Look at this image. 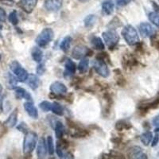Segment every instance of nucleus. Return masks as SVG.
I'll return each instance as SVG.
<instances>
[{"instance_id":"nucleus-1","label":"nucleus","mask_w":159,"mask_h":159,"mask_svg":"<svg viewBox=\"0 0 159 159\" xmlns=\"http://www.w3.org/2000/svg\"><path fill=\"white\" fill-rule=\"evenodd\" d=\"M38 135L34 131H27L25 133L23 142V153L29 155L34 151L36 147Z\"/></svg>"},{"instance_id":"nucleus-2","label":"nucleus","mask_w":159,"mask_h":159,"mask_svg":"<svg viewBox=\"0 0 159 159\" xmlns=\"http://www.w3.org/2000/svg\"><path fill=\"white\" fill-rule=\"evenodd\" d=\"M122 35L129 45H137L139 42V37L137 30L131 25H127L123 28Z\"/></svg>"},{"instance_id":"nucleus-3","label":"nucleus","mask_w":159,"mask_h":159,"mask_svg":"<svg viewBox=\"0 0 159 159\" xmlns=\"http://www.w3.org/2000/svg\"><path fill=\"white\" fill-rule=\"evenodd\" d=\"M53 31L50 28H45L42 32L40 33L39 35L36 38V43L40 47H45L53 38Z\"/></svg>"},{"instance_id":"nucleus-4","label":"nucleus","mask_w":159,"mask_h":159,"mask_svg":"<svg viewBox=\"0 0 159 159\" xmlns=\"http://www.w3.org/2000/svg\"><path fill=\"white\" fill-rule=\"evenodd\" d=\"M103 38L104 39L106 45L110 49H113L116 45L119 40V36L115 30H109L103 33Z\"/></svg>"},{"instance_id":"nucleus-5","label":"nucleus","mask_w":159,"mask_h":159,"mask_svg":"<svg viewBox=\"0 0 159 159\" xmlns=\"http://www.w3.org/2000/svg\"><path fill=\"white\" fill-rule=\"evenodd\" d=\"M10 69L15 73V76H17L19 81L24 82L27 80L28 77V72H26L25 69L22 67L20 63L17 61H14L10 65Z\"/></svg>"},{"instance_id":"nucleus-6","label":"nucleus","mask_w":159,"mask_h":159,"mask_svg":"<svg viewBox=\"0 0 159 159\" xmlns=\"http://www.w3.org/2000/svg\"><path fill=\"white\" fill-rule=\"evenodd\" d=\"M92 54H93L92 50H91L90 49H89V48L83 45H76V47L73 49L72 52V57L76 60L81 59V58L84 57L86 56L90 57Z\"/></svg>"},{"instance_id":"nucleus-7","label":"nucleus","mask_w":159,"mask_h":159,"mask_svg":"<svg viewBox=\"0 0 159 159\" xmlns=\"http://www.w3.org/2000/svg\"><path fill=\"white\" fill-rule=\"evenodd\" d=\"M94 69L98 74L100 75L102 77L107 78L110 74V71H109L107 64L103 61L96 60L94 63Z\"/></svg>"},{"instance_id":"nucleus-8","label":"nucleus","mask_w":159,"mask_h":159,"mask_svg":"<svg viewBox=\"0 0 159 159\" xmlns=\"http://www.w3.org/2000/svg\"><path fill=\"white\" fill-rule=\"evenodd\" d=\"M38 0H20L18 5L26 14H30L36 7Z\"/></svg>"},{"instance_id":"nucleus-9","label":"nucleus","mask_w":159,"mask_h":159,"mask_svg":"<svg viewBox=\"0 0 159 159\" xmlns=\"http://www.w3.org/2000/svg\"><path fill=\"white\" fill-rule=\"evenodd\" d=\"M140 34L144 38H150L155 34V30L150 23L147 22H143L139 26Z\"/></svg>"},{"instance_id":"nucleus-10","label":"nucleus","mask_w":159,"mask_h":159,"mask_svg":"<svg viewBox=\"0 0 159 159\" xmlns=\"http://www.w3.org/2000/svg\"><path fill=\"white\" fill-rule=\"evenodd\" d=\"M63 0H45L44 7L47 11L56 12L62 7Z\"/></svg>"},{"instance_id":"nucleus-11","label":"nucleus","mask_w":159,"mask_h":159,"mask_svg":"<svg viewBox=\"0 0 159 159\" xmlns=\"http://www.w3.org/2000/svg\"><path fill=\"white\" fill-rule=\"evenodd\" d=\"M50 91L57 96H63L67 92V88L63 83L59 81H56L52 83L50 86Z\"/></svg>"},{"instance_id":"nucleus-12","label":"nucleus","mask_w":159,"mask_h":159,"mask_svg":"<svg viewBox=\"0 0 159 159\" xmlns=\"http://www.w3.org/2000/svg\"><path fill=\"white\" fill-rule=\"evenodd\" d=\"M127 154H128L129 157H131V158H147V155L143 151V149L137 146L130 148Z\"/></svg>"},{"instance_id":"nucleus-13","label":"nucleus","mask_w":159,"mask_h":159,"mask_svg":"<svg viewBox=\"0 0 159 159\" xmlns=\"http://www.w3.org/2000/svg\"><path fill=\"white\" fill-rule=\"evenodd\" d=\"M47 154V148L45 144V140L44 138H41L39 139L37 149V155L38 158H44Z\"/></svg>"},{"instance_id":"nucleus-14","label":"nucleus","mask_w":159,"mask_h":159,"mask_svg":"<svg viewBox=\"0 0 159 159\" xmlns=\"http://www.w3.org/2000/svg\"><path fill=\"white\" fill-rule=\"evenodd\" d=\"M24 108L25 111L27 112V114L33 119H38V111L35 106L33 104L32 101L25 102L24 103Z\"/></svg>"},{"instance_id":"nucleus-15","label":"nucleus","mask_w":159,"mask_h":159,"mask_svg":"<svg viewBox=\"0 0 159 159\" xmlns=\"http://www.w3.org/2000/svg\"><path fill=\"white\" fill-rule=\"evenodd\" d=\"M76 72V65L71 59H67L65 63V77L69 78L73 73Z\"/></svg>"},{"instance_id":"nucleus-16","label":"nucleus","mask_w":159,"mask_h":159,"mask_svg":"<svg viewBox=\"0 0 159 159\" xmlns=\"http://www.w3.org/2000/svg\"><path fill=\"white\" fill-rule=\"evenodd\" d=\"M17 120H18V109H15L14 111H12L7 119L4 122V126L7 127H14L16 125Z\"/></svg>"},{"instance_id":"nucleus-17","label":"nucleus","mask_w":159,"mask_h":159,"mask_svg":"<svg viewBox=\"0 0 159 159\" xmlns=\"http://www.w3.org/2000/svg\"><path fill=\"white\" fill-rule=\"evenodd\" d=\"M123 64L124 68H132L137 66L139 62L132 55H126L123 58Z\"/></svg>"},{"instance_id":"nucleus-18","label":"nucleus","mask_w":159,"mask_h":159,"mask_svg":"<svg viewBox=\"0 0 159 159\" xmlns=\"http://www.w3.org/2000/svg\"><path fill=\"white\" fill-rule=\"evenodd\" d=\"M15 96L17 99H25L29 100V101H32V97L31 95L26 90H25L22 88H16L15 89Z\"/></svg>"},{"instance_id":"nucleus-19","label":"nucleus","mask_w":159,"mask_h":159,"mask_svg":"<svg viewBox=\"0 0 159 159\" xmlns=\"http://www.w3.org/2000/svg\"><path fill=\"white\" fill-rule=\"evenodd\" d=\"M27 84L31 89H33V90H36L40 84L39 78L34 74L28 75Z\"/></svg>"},{"instance_id":"nucleus-20","label":"nucleus","mask_w":159,"mask_h":159,"mask_svg":"<svg viewBox=\"0 0 159 159\" xmlns=\"http://www.w3.org/2000/svg\"><path fill=\"white\" fill-rule=\"evenodd\" d=\"M115 5L111 0H106L102 4V10L105 15H111L114 11Z\"/></svg>"},{"instance_id":"nucleus-21","label":"nucleus","mask_w":159,"mask_h":159,"mask_svg":"<svg viewBox=\"0 0 159 159\" xmlns=\"http://www.w3.org/2000/svg\"><path fill=\"white\" fill-rule=\"evenodd\" d=\"M6 84H7V87L8 89L13 90V89H15L17 88L18 80L12 74L8 72L7 74V77H6Z\"/></svg>"},{"instance_id":"nucleus-22","label":"nucleus","mask_w":159,"mask_h":159,"mask_svg":"<svg viewBox=\"0 0 159 159\" xmlns=\"http://www.w3.org/2000/svg\"><path fill=\"white\" fill-rule=\"evenodd\" d=\"M31 55H32L33 59L36 62H41L43 57V53L42 51L38 47H34L31 50Z\"/></svg>"},{"instance_id":"nucleus-23","label":"nucleus","mask_w":159,"mask_h":159,"mask_svg":"<svg viewBox=\"0 0 159 159\" xmlns=\"http://www.w3.org/2000/svg\"><path fill=\"white\" fill-rule=\"evenodd\" d=\"M91 42H92V45L94 46L95 49H98V50H103L105 48V45L103 42H102L101 38H98V37H92Z\"/></svg>"},{"instance_id":"nucleus-24","label":"nucleus","mask_w":159,"mask_h":159,"mask_svg":"<svg viewBox=\"0 0 159 159\" xmlns=\"http://www.w3.org/2000/svg\"><path fill=\"white\" fill-rule=\"evenodd\" d=\"M54 129L56 137L57 139H61L64 135V133H65V127H64V125L62 124V123H61L59 121L57 122Z\"/></svg>"},{"instance_id":"nucleus-25","label":"nucleus","mask_w":159,"mask_h":159,"mask_svg":"<svg viewBox=\"0 0 159 159\" xmlns=\"http://www.w3.org/2000/svg\"><path fill=\"white\" fill-rule=\"evenodd\" d=\"M71 42H72V38L69 36L65 37V38L62 40V42H61L60 47H61V49L65 52H68L69 48H70Z\"/></svg>"},{"instance_id":"nucleus-26","label":"nucleus","mask_w":159,"mask_h":159,"mask_svg":"<svg viewBox=\"0 0 159 159\" xmlns=\"http://www.w3.org/2000/svg\"><path fill=\"white\" fill-rule=\"evenodd\" d=\"M131 124L130 123L127 121H124V120H119L117 123H116V129L118 131H121V130H128V129L131 128Z\"/></svg>"},{"instance_id":"nucleus-27","label":"nucleus","mask_w":159,"mask_h":159,"mask_svg":"<svg viewBox=\"0 0 159 159\" xmlns=\"http://www.w3.org/2000/svg\"><path fill=\"white\" fill-rule=\"evenodd\" d=\"M152 139H153V134L150 131H146L144 132L140 137L141 142L144 146H148L151 142Z\"/></svg>"},{"instance_id":"nucleus-28","label":"nucleus","mask_w":159,"mask_h":159,"mask_svg":"<svg viewBox=\"0 0 159 159\" xmlns=\"http://www.w3.org/2000/svg\"><path fill=\"white\" fill-rule=\"evenodd\" d=\"M89 61L87 58H84L80 61L78 65V69H79L80 73H85L89 69Z\"/></svg>"},{"instance_id":"nucleus-29","label":"nucleus","mask_w":159,"mask_h":159,"mask_svg":"<svg viewBox=\"0 0 159 159\" xmlns=\"http://www.w3.org/2000/svg\"><path fill=\"white\" fill-rule=\"evenodd\" d=\"M51 111H52V112L57 116H62L64 115V111L61 105L58 103L57 102H54L53 103H52V110Z\"/></svg>"},{"instance_id":"nucleus-30","label":"nucleus","mask_w":159,"mask_h":159,"mask_svg":"<svg viewBox=\"0 0 159 159\" xmlns=\"http://www.w3.org/2000/svg\"><path fill=\"white\" fill-rule=\"evenodd\" d=\"M96 21V17L94 15H88L84 19V25L87 28H91L92 25H94Z\"/></svg>"},{"instance_id":"nucleus-31","label":"nucleus","mask_w":159,"mask_h":159,"mask_svg":"<svg viewBox=\"0 0 159 159\" xmlns=\"http://www.w3.org/2000/svg\"><path fill=\"white\" fill-rule=\"evenodd\" d=\"M149 20L153 24L159 27V13L158 12H151L149 14Z\"/></svg>"},{"instance_id":"nucleus-32","label":"nucleus","mask_w":159,"mask_h":159,"mask_svg":"<svg viewBox=\"0 0 159 159\" xmlns=\"http://www.w3.org/2000/svg\"><path fill=\"white\" fill-rule=\"evenodd\" d=\"M76 132H75L74 134H72V137L74 138H84L86 137V136L89 134V131H87L84 129H81L77 127L76 129H75Z\"/></svg>"},{"instance_id":"nucleus-33","label":"nucleus","mask_w":159,"mask_h":159,"mask_svg":"<svg viewBox=\"0 0 159 159\" xmlns=\"http://www.w3.org/2000/svg\"><path fill=\"white\" fill-rule=\"evenodd\" d=\"M47 150L50 155H52L54 154V145H53V139L52 136H48L47 138Z\"/></svg>"},{"instance_id":"nucleus-34","label":"nucleus","mask_w":159,"mask_h":159,"mask_svg":"<svg viewBox=\"0 0 159 159\" xmlns=\"http://www.w3.org/2000/svg\"><path fill=\"white\" fill-rule=\"evenodd\" d=\"M8 19H9L10 22H11L12 25H16L18 23V15H17L16 11H12L8 16Z\"/></svg>"},{"instance_id":"nucleus-35","label":"nucleus","mask_w":159,"mask_h":159,"mask_svg":"<svg viewBox=\"0 0 159 159\" xmlns=\"http://www.w3.org/2000/svg\"><path fill=\"white\" fill-rule=\"evenodd\" d=\"M39 107L43 111L47 112L52 110V103H49V101H43L40 103Z\"/></svg>"},{"instance_id":"nucleus-36","label":"nucleus","mask_w":159,"mask_h":159,"mask_svg":"<svg viewBox=\"0 0 159 159\" xmlns=\"http://www.w3.org/2000/svg\"><path fill=\"white\" fill-rule=\"evenodd\" d=\"M96 60H100V61H105L106 60H107V61H110V58H109L108 54H107V52H100L99 54L96 56Z\"/></svg>"},{"instance_id":"nucleus-37","label":"nucleus","mask_w":159,"mask_h":159,"mask_svg":"<svg viewBox=\"0 0 159 159\" xmlns=\"http://www.w3.org/2000/svg\"><path fill=\"white\" fill-rule=\"evenodd\" d=\"M17 129H18V130H20L21 132L26 133L28 130V127L25 123H21L19 125H18V127H17Z\"/></svg>"},{"instance_id":"nucleus-38","label":"nucleus","mask_w":159,"mask_h":159,"mask_svg":"<svg viewBox=\"0 0 159 159\" xmlns=\"http://www.w3.org/2000/svg\"><path fill=\"white\" fill-rule=\"evenodd\" d=\"M45 72V67L44 64H40L38 65V66L37 67V72H38L39 75L44 74Z\"/></svg>"},{"instance_id":"nucleus-39","label":"nucleus","mask_w":159,"mask_h":159,"mask_svg":"<svg viewBox=\"0 0 159 159\" xmlns=\"http://www.w3.org/2000/svg\"><path fill=\"white\" fill-rule=\"evenodd\" d=\"M7 20V13L2 8L0 7V22H4Z\"/></svg>"},{"instance_id":"nucleus-40","label":"nucleus","mask_w":159,"mask_h":159,"mask_svg":"<svg viewBox=\"0 0 159 159\" xmlns=\"http://www.w3.org/2000/svg\"><path fill=\"white\" fill-rule=\"evenodd\" d=\"M130 1L131 0H116V3L119 7H123V6H126L128 3H130Z\"/></svg>"},{"instance_id":"nucleus-41","label":"nucleus","mask_w":159,"mask_h":159,"mask_svg":"<svg viewBox=\"0 0 159 159\" xmlns=\"http://www.w3.org/2000/svg\"><path fill=\"white\" fill-rule=\"evenodd\" d=\"M158 141H159V136L158 134H156V135L154 137V139H153V141H152V144H151L152 147H155V146H157V144L158 143Z\"/></svg>"},{"instance_id":"nucleus-42","label":"nucleus","mask_w":159,"mask_h":159,"mask_svg":"<svg viewBox=\"0 0 159 159\" xmlns=\"http://www.w3.org/2000/svg\"><path fill=\"white\" fill-rule=\"evenodd\" d=\"M117 84L119 85V86H121V87H123V86L126 84V80H125L124 78L121 77V78H119V79H118Z\"/></svg>"},{"instance_id":"nucleus-43","label":"nucleus","mask_w":159,"mask_h":159,"mask_svg":"<svg viewBox=\"0 0 159 159\" xmlns=\"http://www.w3.org/2000/svg\"><path fill=\"white\" fill-rule=\"evenodd\" d=\"M152 123L154 126H156V127H158L159 126V115L157 116L156 117H154V119H153V121H152Z\"/></svg>"},{"instance_id":"nucleus-44","label":"nucleus","mask_w":159,"mask_h":159,"mask_svg":"<svg viewBox=\"0 0 159 159\" xmlns=\"http://www.w3.org/2000/svg\"><path fill=\"white\" fill-rule=\"evenodd\" d=\"M121 141H122L121 138L115 137V138H113V139H111V142L116 143V144H118V143H121Z\"/></svg>"},{"instance_id":"nucleus-45","label":"nucleus","mask_w":159,"mask_h":159,"mask_svg":"<svg viewBox=\"0 0 159 159\" xmlns=\"http://www.w3.org/2000/svg\"><path fill=\"white\" fill-rule=\"evenodd\" d=\"M152 45H154V46L156 48V49H158V50H159V39L154 40V42L152 43Z\"/></svg>"},{"instance_id":"nucleus-46","label":"nucleus","mask_w":159,"mask_h":159,"mask_svg":"<svg viewBox=\"0 0 159 159\" xmlns=\"http://www.w3.org/2000/svg\"><path fill=\"white\" fill-rule=\"evenodd\" d=\"M2 111V99H0V113Z\"/></svg>"},{"instance_id":"nucleus-47","label":"nucleus","mask_w":159,"mask_h":159,"mask_svg":"<svg viewBox=\"0 0 159 159\" xmlns=\"http://www.w3.org/2000/svg\"><path fill=\"white\" fill-rule=\"evenodd\" d=\"M2 86L0 84V96H1V94H2Z\"/></svg>"},{"instance_id":"nucleus-48","label":"nucleus","mask_w":159,"mask_h":159,"mask_svg":"<svg viewBox=\"0 0 159 159\" xmlns=\"http://www.w3.org/2000/svg\"><path fill=\"white\" fill-rule=\"evenodd\" d=\"M2 25H0V30H2Z\"/></svg>"},{"instance_id":"nucleus-49","label":"nucleus","mask_w":159,"mask_h":159,"mask_svg":"<svg viewBox=\"0 0 159 159\" xmlns=\"http://www.w3.org/2000/svg\"><path fill=\"white\" fill-rule=\"evenodd\" d=\"M0 60H1V54H0Z\"/></svg>"}]
</instances>
